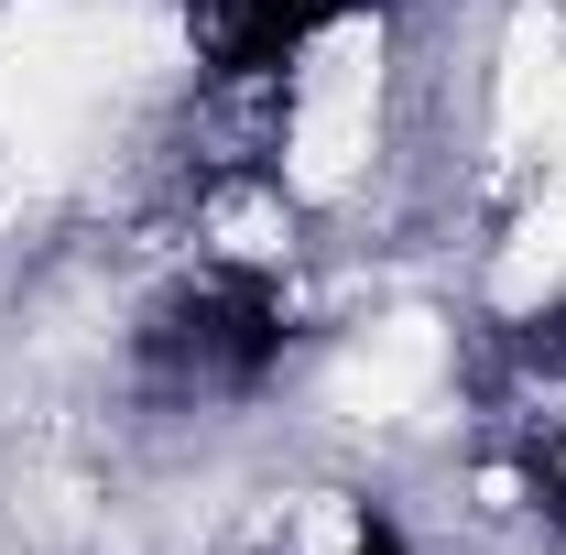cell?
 I'll list each match as a JSON object with an SVG mask.
<instances>
[{
  "label": "cell",
  "instance_id": "6da1fadb",
  "mask_svg": "<svg viewBox=\"0 0 566 555\" xmlns=\"http://www.w3.org/2000/svg\"><path fill=\"white\" fill-rule=\"evenodd\" d=\"M142 359H153L175 392H262L273 359H283V283L240 273V262L175 283V294L153 305V327H142Z\"/></svg>",
  "mask_w": 566,
  "mask_h": 555
},
{
  "label": "cell",
  "instance_id": "7a4b0ae2",
  "mask_svg": "<svg viewBox=\"0 0 566 555\" xmlns=\"http://www.w3.org/2000/svg\"><path fill=\"white\" fill-rule=\"evenodd\" d=\"M349 0H208V44L229 87H262V76L305 66V44L338 22Z\"/></svg>",
  "mask_w": 566,
  "mask_h": 555
},
{
  "label": "cell",
  "instance_id": "3957f363",
  "mask_svg": "<svg viewBox=\"0 0 566 555\" xmlns=\"http://www.w3.org/2000/svg\"><path fill=\"white\" fill-rule=\"evenodd\" d=\"M338 555H415V545H403V523H392V512H359Z\"/></svg>",
  "mask_w": 566,
  "mask_h": 555
},
{
  "label": "cell",
  "instance_id": "277c9868",
  "mask_svg": "<svg viewBox=\"0 0 566 555\" xmlns=\"http://www.w3.org/2000/svg\"><path fill=\"white\" fill-rule=\"evenodd\" d=\"M556 512H566V436H556Z\"/></svg>",
  "mask_w": 566,
  "mask_h": 555
}]
</instances>
